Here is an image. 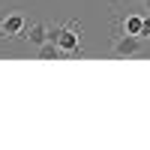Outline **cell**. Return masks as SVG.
I'll list each match as a JSON object with an SVG mask.
<instances>
[{"label": "cell", "mask_w": 150, "mask_h": 150, "mask_svg": "<svg viewBox=\"0 0 150 150\" xmlns=\"http://www.w3.org/2000/svg\"><path fill=\"white\" fill-rule=\"evenodd\" d=\"M24 27H27V15L24 12H9V15H3V21H0V36L3 39H15V36L24 33Z\"/></svg>", "instance_id": "cell-1"}, {"label": "cell", "mask_w": 150, "mask_h": 150, "mask_svg": "<svg viewBox=\"0 0 150 150\" xmlns=\"http://www.w3.org/2000/svg\"><path fill=\"white\" fill-rule=\"evenodd\" d=\"M120 27H123L126 36H144V30L150 27V15H144V12H129Z\"/></svg>", "instance_id": "cell-2"}, {"label": "cell", "mask_w": 150, "mask_h": 150, "mask_svg": "<svg viewBox=\"0 0 150 150\" xmlns=\"http://www.w3.org/2000/svg\"><path fill=\"white\" fill-rule=\"evenodd\" d=\"M141 51V36H114V54L117 57H132Z\"/></svg>", "instance_id": "cell-3"}, {"label": "cell", "mask_w": 150, "mask_h": 150, "mask_svg": "<svg viewBox=\"0 0 150 150\" xmlns=\"http://www.w3.org/2000/svg\"><path fill=\"white\" fill-rule=\"evenodd\" d=\"M24 39H27L30 45H36V48H39L42 42H48V24L45 21H33V24H27V27H24Z\"/></svg>", "instance_id": "cell-4"}, {"label": "cell", "mask_w": 150, "mask_h": 150, "mask_svg": "<svg viewBox=\"0 0 150 150\" xmlns=\"http://www.w3.org/2000/svg\"><path fill=\"white\" fill-rule=\"evenodd\" d=\"M57 57H63V51L54 42H42L39 45V60H57Z\"/></svg>", "instance_id": "cell-5"}, {"label": "cell", "mask_w": 150, "mask_h": 150, "mask_svg": "<svg viewBox=\"0 0 150 150\" xmlns=\"http://www.w3.org/2000/svg\"><path fill=\"white\" fill-rule=\"evenodd\" d=\"M141 6H144V9H147V12H150V0H141Z\"/></svg>", "instance_id": "cell-6"}, {"label": "cell", "mask_w": 150, "mask_h": 150, "mask_svg": "<svg viewBox=\"0 0 150 150\" xmlns=\"http://www.w3.org/2000/svg\"><path fill=\"white\" fill-rule=\"evenodd\" d=\"M141 39H150V27H147V30H144V36H141Z\"/></svg>", "instance_id": "cell-7"}]
</instances>
